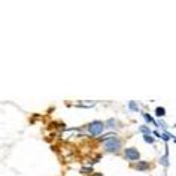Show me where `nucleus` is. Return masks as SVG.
Wrapping results in <instances>:
<instances>
[{"label":"nucleus","instance_id":"obj_2","mask_svg":"<svg viewBox=\"0 0 176 176\" xmlns=\"http://www.w3.org/2000/svg\"><path fill=\"white\" fill-rule=\"evenodd\" d=\"M121 140L116 139V137H113V139L107 140V142H105V145H103V148H105V151L106 152H118L121 149Z\"/></svg>","mask_w":176,"mask_h":176},{"label":"nucleus","instance_id":"obj_10","mask_svg":"<svg viewBox=\"0 0 176 176\" xmlns=\"http://www.w3.org/2000/svg\"><path fill=\"white\" fill-rule=\"evenodd\" d=\"M116 124V121H113V120H109V121H106V125H115Z\"/></svg>","mask_w":176,"mask_h":176},{"label":"nucleus","instance_id":"obj_3","mask_svg":"<svg viewBox=\"0 0 176 176\" xmlns=\"http://www.w3.org/2000/svg\"><path fill=\"white\" fill-rule=\"evenodd\" d=\"M124 157L127 160H130V161H137L140 158V152L136 148H127L124 151Z\"/></svg>","mask_w":176,"mask_h":176},{"label":"nucleus","instance_id":"obj_9","mask_svg":"<svg viewBox=\"0 0 176 176\" xmlns=\"http://www.w3.org/2000/svg\"><path fill=\"white\" fill-rule=\"evenodd\" d=\"M130 109H133V111H137V107H136L134 102H130Z\"/></svg>","mask_w":176,"mask_h":176},{"label":"nucleus","instance_id":"obj_5","mask_svg":"<svg viewBox=\"0 0 176 176\" xmlns=\"http://www.w3.org/2000/svg\"><path fill=\"white\" fill-rule=\"evenodd\" d=\"M143 139H145V142H146V143H154V137L151 134H145Z\"/></svg>","mask_w":176,"mask_h":176},{"label":"nucleus","instance_id":"obj_4","mask_svg":"<svg viewBox=\"0 0 176 176\" xmlns=\"http://www.w3.org/2000/svg\"><path fill=\"white\" fill-rule=\"evenodd\" d=\"M133 167H134L136 170H148L149 167H151V164L148 161H139L137 164H133Z\"/></svg>","mask_w":176,"mask_h":176},{"label":"nucleus","instance_id":"obj_7","mask_svg":"<svg viewBox=\"0 0 176 176\" xmlns=\"http://www.w3.org/2000/svg\"><path fill=\"white\" fill-rule=\"evenodd\" d=\"M143 118H145V120H146V121H149V122H152L154 125H157V122L154 121V118H152V116H149L148 113H143Z\"/></svg>","mask_w":176,"mask_h":176},{"label":"nucleus","instance_id":"obj_11","mask_svg":"<svg viewBox=\"0 0 176 176\" xmlns=\"http://www.w3.org/2000/svg\"><path fill=\"white\" fill-rule=\"evenodd\" d=\"M161 137H163L164 140H169V134H166V133H164V134H161Z\"/></svg>","mask_w":176,"mask_h":176},{"label":"nucleus","instance_id":"obj_6","mask_svg":"<svg viewBox=\"0 0 176 176\" xmlns=\"http://www.w3.org/2000/svg\"><path fill=\"white\" fill-rule=\"evenodd\" d=\"M155 113H157V116H164L166 111H164L163 107H157V109H155Z\"/></svg>","mask_w":176,"mask_h":176},{"label":"nucleus","instance_id":"obj_1","mask_svg":"<svg viewBox=\"0 0 176 176\" xmlns=\"http://www.w3.org/2000/svg\"><path fill=\"white\" fill-rule=\"evenodd\" d=\"M105 128H106V122H103V121H93L88 124V131L93 136H99L100 133L105 131Z\"/></svg>","mask_w":176,"mask_h":176},{"label":"nucleus","instance_id":"obj_8","mask_svg":"<svg viewBox=\"0 0 176 176\" xmlns=\"http://www.w3.org/2000/svg\"><path fill=\"white\" fill-rule=\"evenodd\" d=\"M139 130L142 131V133H145V134H149V133H151V130H149L146 125H142V127H139Z\"/></svg>","mask_w":176,"mask_h":176}]
</instances>
